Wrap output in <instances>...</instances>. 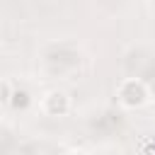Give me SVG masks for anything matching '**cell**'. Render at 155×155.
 Returning <instances> with one entry per match:
<instances>
[{"label":"cell","mask_w":155,"mask_h":155,"mask_svg":"<svg viewBox=\"0 0 155 155\" xmlns=\"http://www.w3.org/2000/svg\"><path fill=\"white\" fill-rule=\"evenodd\" d=\"M119 102L128 109H136L148 102V87L140 80H124L119 85Z\"/></svg>","instance_id":"1"},{"label":"cell","mask_w":155,"mask_h":155,"mask_svg":"<svg viewBox=\"0 0 155 155\" xmlns=\"http://www.w3.org/2000/svg\"><path fill=\"white\" fill-rule=\"evenodd\" d=\"M44 111L48 116H65L70 111V97L61 90H51L44 97Z\"/></svg>","instance_id":"2"},{"label":"cell","mask_w":155,"mask_h":155,"mask_svg":"<svg viewBox=\"0 0 155 155\" xmlns=\"http://www.w3.org/2000/svg\"><path fill=\"white\" fill-rule=\"evenodd\" d=\"M31 104V97L27 90H12V97H10V107L15 111H24L27 107Z\"/></svg>","instance_id":"3"},{"label":"cell","mask_w":155,"mask_h":155,"mask_svg":"<svg viewBox=\"0 0 155 155\" xmlns=\"http://www.w3.org/2000/svg\"><path fill=\"white\" fill-rule=\"evenodd\" d=\"M10 97H12V87L7 80H0V107L10 104Z\"/></svg>","instance_id":"4"},{"label":"cell","mask_w":155,"mask_h":155,"mask_svg":"<svg viewBox=\"0 0 155 155\" xmlns=\"http://www.w3.org/2000/svg\"><path fill=\"white\" fill-rule=\"evenodd\" d=\"M70 155H87V153H82V150H73Z\"/></svg>","instance_id":"5"},{"label":"cell","mask_w":155,"mask_h":155,"mask_svg":"<svg viewBox=\"0 0 155 155\" xmlns=\"http://www.w3.org/2000/svg\"><path fill=\"white\" fill-rule=\"evenodd\" d=\"M153 12H155V0H153Z\"/></svg>","instance_id":"6"}]
</instances>
